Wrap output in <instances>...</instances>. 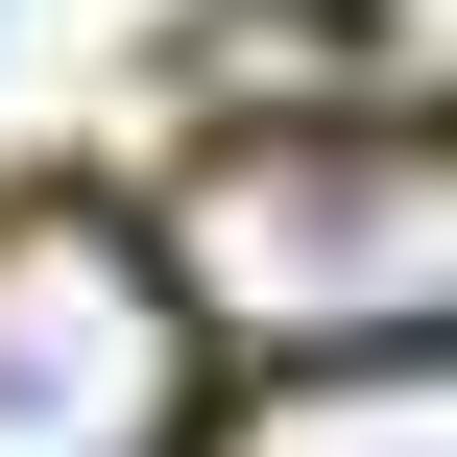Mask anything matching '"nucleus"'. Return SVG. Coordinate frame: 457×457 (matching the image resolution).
Returning a JSON list of instances; mask_svg holds the SVG:
<instances>
[{"label": "nucleus", "instance_id": "nucleus-3", "mask_svg": "<svg viewBox=\"0 0 457 457\" xmlns=\"http://www.w3.org/2000/svg\"><path fill=\"white\" fill-rule=\"evenodd\" d=\"M241 457H457V410H434V361H337V386H265Z\"/></svg>", "mask_w": 457, "mask_h": 457}, {"label": "nucleus", "instance_id": "nucleus-2", "mask_svg": "<svg viewBox=\"0 0 457 457\" xmlns=\"http://www.w3.org/2000/svg\"><path fill=\"white\" fill-rule=\"evenodd\" d=\"M0 457H169V265L72 193L0 217Z\"/></svg>", "mask_w": 457, "mask_h": 457}, {"label": "nucleus", "instance_id": "nucleus-1", "mask_svg": "<svg viewBox=\"0 0 457 457\" xmlns=\"http://www.w3.org/2000/svg\"><path fill=\"white\" fill-rule=\"evenodd\" d=\"M193 313H241L289 386L434 361V313H457V169H434V120L361 96V120H265L241 169H193Z\"/></svg>", "mask_w": 457, "mask_h": 457}]
</instances>
